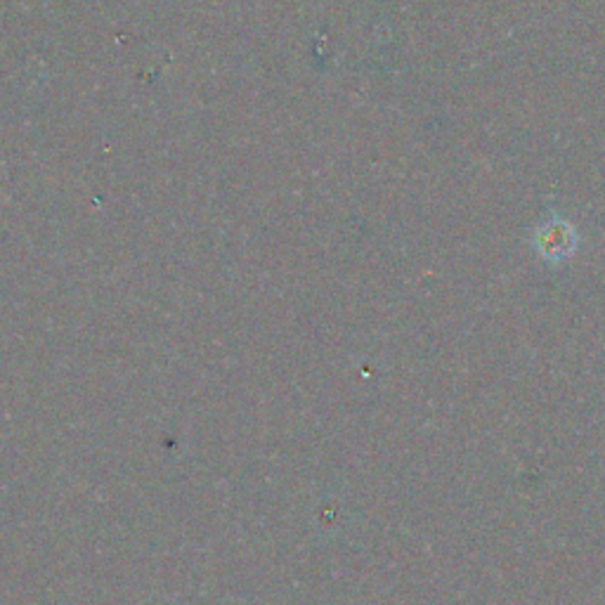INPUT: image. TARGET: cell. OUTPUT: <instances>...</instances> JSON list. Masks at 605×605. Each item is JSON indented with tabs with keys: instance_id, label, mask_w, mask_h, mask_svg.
Masks as SVG:
<instances>
[{
	"instance_id": "cell-1",
	"label": "cell",
	"mask_w": 605,
	"mask_h": 605,
	"mask_svg": "<svg viewBox=\"0 0 605 605\" xmlns=\"http://www.w3.org/2000/svg\"><path fill=\"white\" fill-rule=\"evenodd\" d=\"M537 249L549 263H561V260L570 258L577 247V235L572 227L563 220H549L537 230Z\"/></svg>"
}]
</instances>
